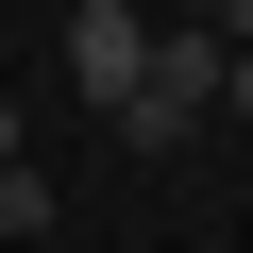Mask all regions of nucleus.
Segmentation results:
<instances>
[{"label":"nucleus","instance_id":"7ed1b4c3","mask_svg":"<svg viewBox=\"0 0 253 253\" xmlns=\"http://www.w3.org/2000/svg\"><path fill=\"white\" fill-rule=\"evenodd\" d=\"M186 17H203V34H253V0H186Z\"/></svg>","mask_w":253,"mask_h":253},{"label":"nucleus","instance_id":"f257e3e1","mask_svg":"<svg viewBox=\"0 0 253 253\" xmlns=\"http://www.w3.org/2000/svg\"><path fill=\"white\" fill-rule=\"evenodd\" d=\"M219 68H236V34H152V68H135V101H118V135H135V152H169L186 135V118H219Z\"/></svg>","mask_w":253,"mask_h":253},{"label":"nucleus","instance_id":"f03ea898","mask_svg":"<svg viewBox=\"0 0 253 253\" xmlns=\"http://www.w3.org/2000/svg\"><path fill=\"white\" fill-rule=\"evenodd\" d=\"M135 68H152V17H135V0H68V84L118 118V101H135Z\"/></svg>","mask_w":253,"mask_h":253},{"label":"nucleus","instance_id":"39448f33","mask_svg":"<svg viewBox=\"0 0 253 253\" xmlns=\"http://www.w3.org/2000/svg\"><path fill=\"white\" fill-rule=\"evenodd\" d=\"M0 169H17V101H0Z\"/></svg>","mask_w":253,"mask_h":253},{"label":"nucleus","instance_id":"20e7f679","mask_svg":"<svg viewBox=\"0 0 253 253\" xmlns=\"http://www.w3.org/2000/svg\"><path fill=\"white\" fill-rule=\"evenodd\" d=\"M219 101H236V118H253V34H236V68H219Z\"/></svg>","mask_w":253,"mask_h":253}]
</instances>
